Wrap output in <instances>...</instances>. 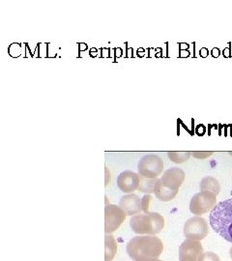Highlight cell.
<instances>
[{
  "label": "cell",
  "instance_id": "cell-4",
  "mask_svg": "<svg viewBox=\"0 0 232 261\" xmlns=\"http://www.w3.org/2000/svg\"><path fill=\"white\" fill-rule=\"evenodd\" d=\"M139 175L141 177L155 179L164 170V162L157 155H145L139 163Z\"/></svg>",
  "mask_w": 232,
  "mask_h": 261
},
{
  "label": "cell",
  "instance_id": "cell-8",
  "mask_svg": "<svg viewBox=\"0 0 232 261\" xmlns=\"http://www.w3.org/2000/svg\"><path fill=\"white\" fill-rule=\"evenodd\" d=\"M202 253L203 248L200 243L192 239H186L179 247V260L198 261Z\"/></svg>",
  "mask_w": 232,
  "mask_h": 261
},
{
  "label": "cell",
  "instance_id": "cell-17",
  "mask_svg": "<svg viewBox=\"0 0 232 261\" xmlns=\"http://www.w3.org/2000/svg\"><path fill=\"white\" fill-rule=\"evenodd\" d=\"M198 261H221V259H220V257H219L216 253L208 252H203V253L199 256Z\"/></svg>",
  "mask_w": 232,
  "mask_h": 261
},
{
  "label": "cell",
  "instance_id": "cell-7",
  "mask_svg": "<svg viewBox=\"0 0 232 261\" xmlns=\"http://www.w3.org/2000/svg\"><path fill=\"white\" fill-rule=\"evenodd\" d=\"M127 215L119 206L107 204L105 208V232L111 234L119 228Z\"/></svg>",
  "mask_w": 232,
  "mask_h": 261
},
{
  "label": "cell",
  "instance_id": "cell-20",
  "mask_svg": "<svg viewBox=\"0 0 232 261\" xmlns=\"http://www.w3.org/2000/svg\"><path fill=\"white\" fill-rule=\"evenodd\" d=\"M229 253H230V257L232 258V248L230 249V251H229Z\"/></svg>",
  "mask_w": 232,
  "mask_h": 261
},
{
  "label": "cell",
  "instance_id": "cell-1",
  "mask_svg": "<svg viewBox=\"0 0 232 261\" xmlns=\"http://www.w3.org/2000/svg\"><path fill=\"white\" fill-rule=\"evenodd\" d=\"M164 245L156 236H136L127 244V253L134 261H156Z\"/></svg>",
  "mask_w": 232,
  "mask_h": 261
},
{
  "label": "cell",
  "instance_id": "cell-10",
  "mask_svg": "<svg viewBox=\"0 0 232 261\" xmlns=\"http://www.w3.org/2000/svg\"><path fill=\"white\" fill-rule=\"evenodd\" d=\"M117 185L123 193H133L139 189V175L131 170L123 171L117 178Z\"/></svg>",
  "mask_w": 232,
  "mask_h": 261
},
{
  "label": "cell",
  "instance_id": "cell-15",
  "mask_svg": "<svg viewBox=\"0 0 232 261\" xmlns=\"http://www.w3.org/2000/svg\"><path fill=\"white\" fill-rule=\"evenodd\" d=\"M157 181H158V178L150 179V178L139 176V185L138 190H139V192L147 194V195L153 194Z\"/></svg>",
  "mask_w": 232,
  "mask_h": 261
},
{
  "label": "cell",
  "instance_id": "cell-11",
  "mask_svg": "<svg viewBox=\"0 0 232 261\" xmlns=\"http://www.w3.org/2000/svg\"><path fill=\"white\" fill-rule=\"evenodd\" d=\"M119 207L127 216L131 217L133 215L139 214L142 211L141 199L135 194L123 196L119 201Z\"/></svg>",
  "mask_w": 232,
  "mask_h": 261
},
{
  "label": "cell",
  "instance_id": "cell-13",
  "mask_svg": "<svg viewBox=\"0 0 232 261\" xmlns=\"http://www.w3.org/2000/svg\"><path fill=\"white\" fill-rule=\"evenodd\" d=\"M117 252V245L114 237L111 234H106L105 237V261H112Z\"/></svg>",
  "mask_w": 232,
  "mask_h": 261
},
{
  "label": "cell",
  "instance_id": "cell-3",
  "mask_svg": "<svg viewBox=\"0 0 232 261\" xmlns=\"http://www.w3.org/2000/svg\"><path fill=\"white\" fill-rule=\"evenodd\" d=\"M132 230L137 234L156 235L165 227V219L159 213L150 212L148 214L135 215L130 221Z\"/></svg>",
  "mask_w": 232,
  "mask_h": 261
},
{
  "label": "cell",
  "instance_id": "cell-14",
  "mask_svg": "<svg viewBox=\"0 0 232 261\" xmlns=\"http://www.w3.org/2000/svg\"><path fill=\"white\" fill-rule=\"evenodd\" d=\"M200 191H205V192H210L213 193L216 196H218L220 194L221 191V186L219 181L216 178L212 176H207L204 177L201 182H200Z\"/></svg>",
  "mask_w": 232,
  "mask_h": 261
},
{
  "label": "cell",
  "instance_id": "cell-2",
  "mask_svg": "<svg viewBox=\"0 0 232 261\" xmlns=\"http://www.w3.org/2000/svg\"><path fill=\"white\" fill-rule=\"evenodd\" d=\"M209 222L216 233L232 243V198L214 207L209 215Z\"/></svg>",
  "mask_w": 232,
  "mask_h": 261
},
{
  "label": "cell",
  "instance_id": "cell-19",
  "mask_svg": "<svg viewBox=\"0 0 232 261\" xmlns=\"http://www.w3.org/2000/svg\"><path fill=\"white\" fill-rule=\"evenodd\" d=\"M214 152H193V156L197 159H205L213 155Z\"/></svg>",
  "mask_w": 232,
  "mask_h": 261
},
{
  "label": "cell",
  "instance_id": "cell-16",
  "mask_svg": "<svg viewBox=\"0 0 232 261\" xmlns=\"http://www.w3.org/2000/svg\"><path fill=\"white\" fill-rule=\"evenodd\" d=\"M191 155H192V152H168L167 153V157L175 164L186 163L187 161H189Z\"/></svg>",
  "mask_w": 232,
  "mask_h": 261
},
{
  "label": "cell",
  "instance_id": "cell-21",
  "mask_svg": "<svg viewBox=\"0 0 232 261\" xmlns=\"http://www.w3.org/2000/svg\"><path fill=\"white\" fill-rule=\"evenodd\" d=\"M230 155H232V152H230Z\"/></svg>",
  "mask_w": 232,
  "mask_h": 261
},
{
  "label": "cell",
  "instance_id": "cell-9",
  "mask_svg": "<svg viewBox=\"0 0 232 261\" xmlns=\"http://www.w3.org/2000/svg\"><path fill=\"white\" fill-rule=\"evenodd\" d=\"M165 186L173 190L179 191L185 180V172L179 168H171L166 170L162 178H160Z\"/></svg>",
  "mask_w": 232,
  "mask_h": 261
},
{
  "label": "cell",
  "instance_id": "cell-18",
  "mask_svg": "<svg viewBox=\"0 0 232 261\" xmlns=\"http://www.w3.org/2000/svg\"><path fill=\"white\" fill-rule=\"evenodd\" d=\"M153 199V197L150 196V195H146V196H143L142 199H141V207H142V211L145 213V214H148L149 212V203L150 201Z\"/></svg>",
  "mask_w": 232,
  "mask_h": 261
},
{
  "label": "cell",
  "instance_id": "cell-12",
  "mask_svg": "<svg viewBox=\"0 0 232 261\" xmlns=\"http://www.w3.org/2000/svg\"><path fill=\"white\" fill-rule=\"evenodd\" d=\"M178 192L179 191H173V190H171V189L165 186L162 183L161 179H158V181L156 183V186H155V189H154L155 196L158 199H160L161 201H165V202H167V201H170V200L174 199V197L177 196Z\"/></svg>",
  "mask_w": 232,
  "mask_h": 261
},
{
  "label": "cell",
  "instance_id": "cell-22",
  "mask_svg": "<svg viewBox=\"0 0 232 261\" xmlns=\"http://www.w3.org/2000/svg\"><path fill=\"white\" fill-rule=\"evenodd\" d=\"M156 261H163V260H156Z\"/></svg>",
  "mask_w": 232,
  "mask_h": 261
},
{
  "label": "cell",
  "instance_id": "cell-5",
  "mask_svg": "<svg viewBox=\"0 0 232 261\" xmlns=\"http://www.w3.org/2000/svg\"><path fill=\"white\" fill-rule=\"evenodd\" d=\"M217 203V196L210 193L201 191L195 194L190 202V211L194 215L200 216L211 211Z\"/></svg>",
  "mask_w": 232,
  "mask_h": 261
},
{
  "label": "cell",
  "instance_id": "cell-6",
  "mask_svg": "<svg viewBox=\"0 0 232 261\" xmlns=\"http://www.w3.org/2000/svg\"><path fill=\"white\" fill-rule=\"evenodd\" d=\"M209 232V226L202 217L195 216L189 219L184 225V235L186 238L195 241L203 240Z\"/></svg>",
  "mask_w": 232,
  "mask_h": 261
}]
</instances>
